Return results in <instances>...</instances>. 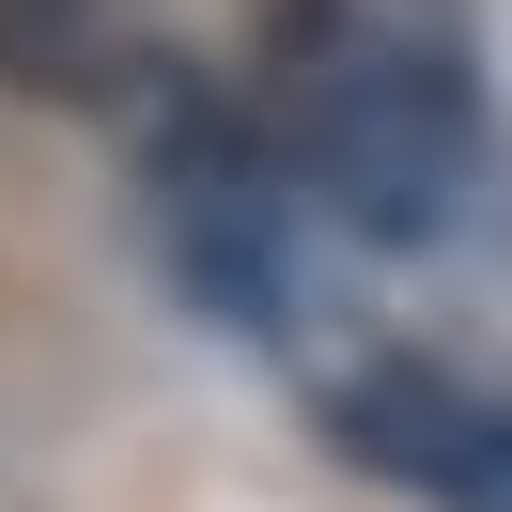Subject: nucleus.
Segmentation results:
<instances>
[{
	"label": "nucleus",
	"instance_id": "obj_2",
	"mask_svg": "<svg viewBox=\"0 0 512 512\" xmlns=\"http://www.w3.org/2000/svg\"><path fill=\"white\" fill-rule=\"evenodd\" d=\"M125 140H140V202H156L171 280H187L202 311H233L249 342H280L295 326V280H280L295 264V156H280V125H264V94L171 63Z\"/></svg>",
	"mask_w": 512,
	"mask_h": 512
},
{
	"label": "nucleus",
	"instance_id": "obj_4",
	"mask_svg": "<svg viewBox=\"0 0 512 512\" xmlns=\"http://www.w3.org/2000/svg\"><path fill=\"white\" fill-rule=\"evenodd\" d=\"M125 63V0H0V78L16 94H78Z\"/></svg>",
	"mask_w": 512,
	"mask_h": 512
},
{
	"label": "nucleus",
	"instance_id": "obj_3",
	"mask_svg": "<svg viewBox=\"0 0 512 512\" xmlns=\"http://www.w3.org/2000/svg\"><path fill=\"white\" fill-rule=\"evenodd\" d=\"M326 419H342V450L373 481H404V497L512 512V388H466V373H435V357H373V373L326 388Z\"/></svg>",
	"mask_w": 512,
	"mask_h": 512
},
{
	"label": "nucleus",
	"instance_id": "obj_1",
	"mask_svg": "<svg viewBox=\"0 0 512 512\" xmlns=\"http://www.w3.org/2000/svg\"><path fill=\"white\" fill-rule=\"evenodd\" d=\"M264 125H280L295 187L373 249H435L497 187L466 47L404 0H280L264 16Z\"/></svg>",
	"mask_w": 512,
	"mask_h": 512
}]
</instances>
